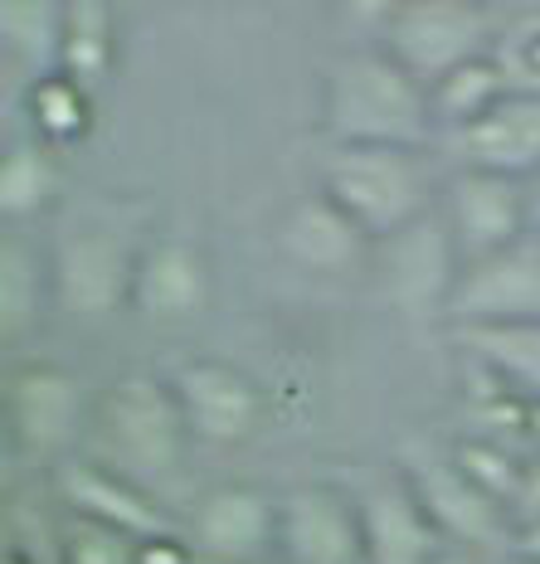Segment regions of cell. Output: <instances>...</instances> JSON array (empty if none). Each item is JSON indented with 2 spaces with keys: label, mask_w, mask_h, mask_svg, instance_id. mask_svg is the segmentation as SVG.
<instances>
[{
  "label": "cell",
  "mask_w": 540,
  "mask_h": 564,
  "mask_svg": "<svg viewBox=\"0 0 540 564\" xmlns=\"http://www.w3.org/2000/svg\"><path fill=\"white\" fill-rule=\"evenodd\" d=\"M316 127L332 147L439 151L429 88L399 68L385 44H346L322 64Z\"/></svg>",
  "instance_id": "cell-1"
},
{
  "label": "cell",
  "mask_w": 540,
  "mask_h": 564,
  "mask_svg": "<svg viewBox=\"0 0 540 564\" xmlns=\"http://www.w3.org/2000/svg\"><path fill=\"white\" fill-rule=\"evenodd\" d=\"M191 448H195V438H191V423L181 414V399L171 390V375L127 366L93 394L84 453L98 457L112 473L132 477L151 497L171 501Z\"/></svg>",
  "instance_id": "cell-2"
},
{
  "label": "cell",
  "mask_w": 540,
  "mask_h": 564,
  "mask_svg": "<svg viewBox=\"0 0 540 564\" xmlns=\"http://www.w3.org/2000/svg\"><path fill=\"white\" fill-rule=\"evenodd\" d=\"M433 156L439 151L332 147L326 141L316 156V191L380 249L439 209L443 171L433 166Z\"/></svg>",
  "instance_id": "cell-3"
},
{
  "label": "cell",
  "mask_w": 540,
  "mask_h": 564,
  "mask_svg": "<svg viewBox=\"0 0 540 564\" xmlns=\"http://www.w3.org/2000/svg\"><path fill=\"white\" fill-rule=\"evenodd\" d=\"M151 234L142 225H122L108 215L74 219L50 243L54 307L74 322H108L117 312H132V282Z\"/></svg>",
  "instance_id": "cell-4"
},
{
  "label": "cell",
  "mask_w": 540,
  "mask_h": 564,
  "mask_svg": "<svg viewBox=\"0 0 540 564\" xmlns=\"http://www.w3.org/2000/svg\"><path fill=\"white\" fill-rule=\"evenodd\" d=\"M93 394L84 375L58 360L30 356L6 375V448L15 463L40 467L44 477L88 443Z\"/></svg>",
  "instance_id": "cell-5"
},
{
  "label": "cell",
  "mask_w": 540,
  "mask_h": 564,
  "mask_svg": "<svg viewBox=\"0 0 540 564\" xmlns=\"http://www.w3.org/2000/svg\"><path fill=\"white\" fill-rule=\"evenodd\" d=\"M501 6L487 0H395L380 44L399 58L409 78L433 88L453 68L497 50Z\"/></svg>",
  "instance_id": "cell-6"
},
{
  "label": "cell",
  "mask_w": 540,
  "mask_h": 564,
  "mask_svg": "<svg viewBox=\"0 0 540 564\" xmlns=\"http://www.w3.org/2000/svg\"><path fill=\"white\" fill-rule=\"evenodd\" d=\"M399 477L414 487L419 507L439 525V535L457 550H487V555H511V516L501 501H492L473 477L457 467L449 443L409 438L395 457Z\"/></svg>",
  "instance_id": "cell-7"
},
{
  "label": "cell",
  "mask_w": 540,
  "mask_h": 564,
  "mask_svg": "<svg viewBox=\"0 0 540 564\" xmlns=\"http://www.w3.org/2000/svg\"><path fill=\"white\" fill-rule=\"evenodd\" d=\"M439 219L449 229L457 258L477 263V258H492L526 234H536V199L531 185L516 181V175L449 166L439 191Z\"/></svg>",
  "instance_id": "cell-8"
},
{
  "label": "cell",
  "mask_w": 540,
  "mask_h": 564,
  "mask_svg": "<svg viewBox=\"0 0 540 564\" xmlns=\"http://www.w3.org/2000/svg\"><path fill=\"white\" fill-rule=\"evenodd\" d=\"M181 540L199 564H258L278 555V491L219 481L181 511Z\"/></svg>",
  "instance_id": "cell-9"
},
{
  "label": "cell",
  "mask_w": 540,
  "mask_h": 564,
  "mask_svg": "<svg viewBox=\"0 0 540 564\" xmlns=\"http://www.w3.org/2000/svg\"><path fill=\"white\" fill-rule=\"evenodd\" d=\"M526 322H540V229L492 258L463 263L449 307H443L449 336Z\"/></svg>",
  "instance_id": "cell-10"
},
{
  "label": "cell",
  "mask_w": 540,
  "mask_h": 564,
  "mask_svg": "<svg viewBox=\"0 0 540 564\" xmlns=\"http://www.w3.org/2000/svg\"><path fill=\"white\" fill-rule=\"evenodd\" d=\"M278 560L283 564H366L356 487L312 477L278 491Z\"/></svg>",
  "instance_id": "cell-11"
},
{
  "label": "cell",
  "mask_w": 540,
  "mask_h": 564,
  "mask_svg": "<svg viewBox=\"0 0 540 564\" xmlns=\"http://www.w3.org/2000/svg\"><path fill=\"white\" fill-rule=\"evenodd\" d=\"M166 375H171V390L181 399V414L191 423L195 443L239 448V443L258 438L268 404H263V390H258V380L249 370H239L234 360L191 356Z\"/></svg>",
  "instance_id": "cell-12"
},
{
  "label": "cell",
  "mask_w": 540,
  "mask_h": 564,
  "mask_svg": "<svg viewBox=\"0 0 540 564\" xmlns=\"http://www.w3.org/2000/svg\"><path fill=\"white\" fill-rule=\"evenodd\" d=\"M44 487L54 491V501L68 516H88L98 525H112V531L132 535V540H166L181 535V516H175L161 497H151L147 487H137L132 477L102 467L98 457L74 453L68 463H58Z\"/></svg>",
  "instance_id": "cell-13"
},
{
  "label": "cell",
  "mask_w": 540,
  "mask_h": 564,
  "mask_svg": "<svg viewBox=\"0 0 540 564\" xmlns=\"http://www.w3.org/2000/svg\"><path fill=\"white\" fill-rule=\"evenodd\" d=\"M273 243L288 268L307 278H360L375 273V243L360 234L322 191L298 195L278 215Z\"/></svg>",
  "instance_id": "cell-14"
},
{
  "label": "cell",
  "mask_w": 540,
  "mask_h": 564,
  "mask_svg": "<svg viewBox=\"0 0 540 564\" xmlns=\"http://www.w3.org/2000/svg\"><path fill=\"white\" fill-rule=\"evenodd\" d=\"M360 535H366V564H439L449 540L419 507L414 487L399 477V467H385L366 481H356Z\"/></svg>",
  "instance_id": "cell-15"
},
{
  "label": "cell",
  "mask_w": 540,
  "mask_h": 564,
  "mask_svg": "<svg viewBox=\"0 0 540 564\" xmlns=\"http://www.w3.org/2000/svg\"><path fill=\"white\" fill-rule=\"evenodd\" d=\"M449 166L497 171L516 181H540V93H507L497 108H487L463 132H449L439 141Z\"/></svg>",
  "instance_id": "cell-16"
},
{
  "label": "cell",
  "mask_w": 540,
  "mask_h": 564,
  "mask_svg": "<svg viewBox=\"0 0 540 564\" xmlns=\"http://www.w3.org/2000/svg\"><path fill=\"white\" fill-rule=\"evenodd\" d=\"M209 292H215V278H209L205 249L185 234H151L137 263L132 312L151 326H185L205 316Z\"/></svg>",
  "instance_id": "cell-17"
},
{
  "label": "cell",
  "mask_w": 540,
  "mask_h": 564,
  "mask_svg": "<svg viewBox=\"0 0 540 564\" xmlns=\"http://www.w3.org/2000/svg\"><path fill=\"white\" fill-rule=\"evenodd\" d=\"M457 273H463V258H457L439 209L429 219H419L414 229H404L399 239L375 249V278L390 288V297L404 312H429L443 322Z\"/></svg>",
  "instance_id": "cell-18"
},
{
  "label": "cell",
  "mask_w": 540,
  "mask_h": 564,
  "mask_svg": "<svg viewBox=\"0 0 540 564\" xmlns=\"http://www.w3.org/2000/svg\"><path fill=\"white\" fill-rule=\"evenodd\" d=\"M64 151L50 147L44 137H10L6 156H0V215L6 229H20L30 219H44L64 199Z\"/></svg>",
  "instance_id": "cell-19"
},
{
  "label": "cell",
  "mask_w": 540,
  "mask_h": 564,
  "mask_svg": "<svg viewBox=\"0 0 540 564\" xmlns=\"http://www.w3.org/2000/svg\"><path fill=\"white\" fill-rule=\"evenodd\" d=\"M50 307H54L50 249H34L20 229H6V239H0V336H6V346L15 350L20 340H30Z\"/></svg>",
  "instance_id": "cell-20"
},
{
  "label": "cell",
  "mask_w": 540,
  "mask_h": 564,
  "mask_svg": "<svg viewBox=\"0 0 540 564\" xmlns=\"http://www.w3.org/2000/svg\"><path fill=\"white\" fill-rule=\"evenodd\" d=\"M64 50V6L54 0H6L0 6V54H6L10 88L40 84L44 74L58 68Z\"/></svg>",
  "instance_id": "cell-21"
},
{
  "label": "cell",
  "mask_w": 540,
  "mask_h": 564,
  "mask_svg": "<svg viewBox=\"0 0 540 564\" xmlns=\"http://www.w3.org/2000/svg\"><path fill=\"white\" fill-rule=\"evenodd\" d=\"M117 64V15L102 0H68L64 6V50H58V68L78 78L84 88L102 93Z\"/></svg>",
  "instance_id": "cell-22"
},
{
  "label": "cell",
  "mask_w": 540,
  "mask_h": 564,
  "mask_svg": "<svg viewBox=\"0 0 540 564\" xmlns=\"http://www.w3.org/2000/svg\"><path fill=\"white\" fill-rule=\"evenodd\" d=\"M457 356L483 360L497 370L526 404H540V322L526 326H492V332H453Z\"/></svg>",
  "instance_id": "cell-23"
},
{
  "label": "cell",
  "mask_w": 540,
  "mask_h": 564,
  "mask_svg": "<svg viewBox=\"0 0 540 564\" xmlns=\"http://www.w3.org/2000/svg\"><path fill=\"white\" fill-rule=\"evenodd\" d=\"M20 108H25L34 137H44L50 147L64 151V147H74V141H84L93 132L98 93L84 88L78 78H68L64 68H54V74H44L40 84H30Z\"/></svg>",
  "instance_id": "cell-24"
},
{
  "label": "cell",
  "mask_w": 540,
  "mask_h": 564,
  "mask_svg": "<svg viewBox=\"0 0 540 564\" xmlns=\"http://www.w3.org/2000/svg\"><path fill=\"white\" fill-rule=\"evenodd\" d=\"M511 93L507 74H501L497 54H483L473 64L453 68L449 78L429 88V112H433V127H439V141L449 132H463L467 122H477L487 108H497L501 98Z\"/></svg>",
  "instance_id": "cell-25"
},
{
  "label": "cell",
  "mask_w": 540,
  "mask_h": 564,
  "mask_svg": "<svg viewBox=\"0 0 540 564\" xmlns=\"http://www.w3.org/2000/svg\"><path fill=\"white\" fill-rule=\"evenodd\" d=\"M449 448H453V457H457V467H463V473L473 477L492 501H501V507H507V516H511L516 481H521V467H526V457H531V453L507 448V443L483 438V433H457Z\"/></svg>",
  "instance_id": "cell-26"
},
{
  "label": "cell",
  "mask_w": 540,
  "mask_h": 564,
  "mask_svg": "<svg viewBox=\"0 0 540 564\" xmlns=\"http://www.w3.org/2000/svg\"><path fill=\"white\" fill-rule=\"evenodd\" d=\"M492 54L516 93H540V0L501 6V34Z\"/></svg>",
  "instance_id": "cell-27"
},
{
  "label": "cell",
  "mask_w": 540,
  "mask_h": 564,
  "mask_svg": "<svg viewBox=\"0 0 540 564\" xmlns=\"http://www.w3.org/2000/svg\"><path fill=\"white\" fill-rule=\"evenodd\" d=\"M58 564H142V540L98 525L88 516L64 511V540H58Z\"/></svg>",
  "instance_id": "cell-28"
},
{
  "label": "cell",
  "mask_w": 540,
  "mask_h": 564,
  "mask_svg": "<svg viewBox=\"0 0 540 564\" xmlns=\"http://www.w3.org/2000/svg\"><path fill=\"white\" fill-rule=\"evenodd\" d=\"M540 521V453L526 457L521 467V481H516V497H511V535L521 531V525Z\"/></svg>",
  "instance_id": "cell-29"
},
{
  "label": "cell",
  "mask_w": 540,
  "mask_h": 564,
  "mask_svg": "<svg viewBox=\"0 0 540 564\" xmlns=\"http://www.w3.org/2000/svg\"><path fill=\"white\" fill-rule=\"evenodd\" d=\"M511 555L516 560H540V521L521 525V531L511 535Z\"/></svg>",
  "instance_id": "cell-30"
},
{
  "label": "cell",
  "mask_w": 540,
  "mask_h": 564,
  "mask_svg": "<svg viewBox=\"0 0 540 564\" xmlns=\"http://www.w3.org/2000/svg\"><path fill=\"white\" fill-rule=\"evenodd\" d=\"M511 555H487V550H457V545H449L439 555V564H507Z\"/></svg>",
  "instance_id": "cell-31"
},
{
  "label": "cell",
  "mask_w": 540,
  "mask_h": 564,
  "mask_svg": "<svg viewBox=\"0 0 540 564\" xmlns=\"http://www.w3.org/2000/svg\"><path fill=\"white\" fill-rule=\"evenodd\" d=\"M526 429H531V448L540 453V404H526Z\"/></svg>",
  "instance_id": "cell-32"
},
{
  "label": "cell",
  "mask_w": 540,
  "mask_h": 564,
  "mask_svg": "<svg viewBox=\"0 0 540 564\" xmlns=\"http://www.w3.org/2000/svg\"><path fill=\"white\" fill-rule=\"evenodd\" d=\"M0 564H40V560H25V555H15V550H0Z\"/></svg>",
  "instance_id": "cell-33"
},
{
  "label": "cell",
  "mask_w": 540,
  "mask_h": 564,
  "mask_svg": "<svg viewBox=\"0 0 540 564\" xmlns=\"http://www.w3.org/2000/svg\"><path fill=\"white\" fill-rule=\"evenodd\" d=\"M507 564H540V560H516V555H511V560H507Z\"/></svg>",
  "instance_id": "cell-34"
},
{
  "label": "cell",
  "mask_w": 540,
  "mask_h": 564,
  "mask_svg": "<svg viewBox=\"0 0 540 564\" xmlns=\"http://www.w3.org/2000/svg\"><path fill=\"white\" fill-rule=\"evenodd\" d=\"M258 564H283V560H278V555H273V560H258Z\"/></svg>",
  "instance_id": "cell-35"
}]
</instances>
